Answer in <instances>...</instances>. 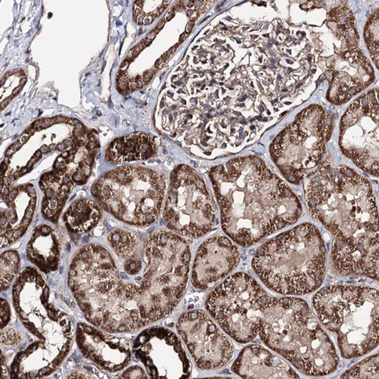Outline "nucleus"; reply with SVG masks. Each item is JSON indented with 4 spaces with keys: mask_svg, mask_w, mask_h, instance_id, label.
Wrapping results in <instances>:
<instances>
[{
    "mask_svg": "<svg viewBox=\"0 0 379 379\" xmlns=\"http://www.w3.org/2000/svg\"><path fill=\"white\" fill-rule=\"evenodd\" d=\"M287 62H288V63H290V64L292 63V62H291V61H290V60H287Z\"/></svg>",
    "mask_w": 379,
    "mask_h": 379,
    "instance_id": "51",
    "label": "nucleus"
},
{
    "mask_svg": "<svg viewBox=\"0 0 379 379\" xmlns=\"http://www.w3.org/2000/svg\"><path fill=\"white\" fill-rule=\"evenodd\" d=\"M95 326L79 322L76 329V342L86 359L109 372L125 368L131 359L128 340L109 335Z\"/></svg>",
    "mask_w": 379,
    "mask_h": 379,
    "instance_id": "16",
    "label": "nucleus"
},
{
    "mask_svg": "<svg viewBox=\"0 0 379 379\" xmlns=\"http://www.w3.org/2000/svg\"><path fill=\"white\" fill-rule=\"evenodd\" d=\"M13 303L23 325L37 341L18 352L11 377L42 378L59 368L73 340L69 317L49 302L50 288L36 268L27 267L14 283Z\"/></svg>",
    "mask_w": 379,
    "mask_h": 379,
    "instance_id": "3",
    "label": "nucleus"
},
{
    "mask_svg": "<svg viewBox=\"0 0 379 379\" xmlns=\"http://www.w3.org/2000/svg\"><path fill=\"white\" fill-rule=\"evenodd\" d=\"M156 70H157V68L155 67L153 69L149 70V71H146V72L144 73V76H143V80H144L145 84L150 80V79L152 78V77H153V76L154 75L155 73H156Z\"/></svg>",
    "mask_w": 379,
    "mask_h": 379,
    "instance_id": "32",
    "label": "nucleus"
},
{
    "mask_svg": "<svg viewBox=\"0 0 379 379\" xmlns=\"http://www.w3.org/2000/svg\"><path fill=\"white\" fill-rule=\"evenodd\" d=\"M350 56V52H347V53H346L345 54H344V58L345 59H348L349 57Z\"/></svg>",
    "mask_w": 379,
    "mask_h": 379,
    "instance_id": "49",
    "label": "nucleus"
},
{
    "mask_svg": "<svg viewBox=\"0 0 379 379\" xmlns=\"http://www.w3.org/2000/svg\"><path fill=\"white\" fill-rule=\"evenodd\" d=\"M124 270L126 273L130 275H136L140 271L142 264L140 261L134 258H129L126 262H124Z\"/></svg>",
    "mask_w": 379,
    "mask_h": 379,
    "instance_id": "28",
    "label": "nucleus"
},
{
    "mask_svg": "<svg viewBox=\"0 0 379 379\" xmlns=\"http://www.w3.org/2000/svg\"><path fill=\"white\" fill-rule=\"evenodd\" d=\"M11 319V309L9 302L1 298V329L5 328Z\"/></svg>",
    "mask_w": 379,
    "mask_h": 379,
    "instance_id": "29",
    "label": "nucleus"
},
{
    "mask_svg": "<svg viewBox=\"0 0 379 379\" xmlns=\"http://www.w3.org/2000/svg\"><path fill=\"white\" fill-rule=\"evenodd\" d=\"M221 227L236 244L250 247L295 224L301 203L291 188L260 158L239 157L209 173Z\"/></svg>",
    "mask_w": 379,
    "mask_h": 379,
    "instance_id": "1",
    "label": "nucleus"
},
{
    "mask_svg": "<svg viewBox=\"0 0 379 379\" xmlns=\"http://www.w3.org/2000/svg\"><path fill=\"white\" fill-rule=\"evenodd\" d=\"M166 177L139 166H124L108 171L91 187L99 205L117 219L136 226H148L159 218L165 199Z\"/></svg>",
    "mask_w": 379,
    "mask_h": 379,
    "instance_id": "8",
    "label": "nucleus"
},
{
    "mask_svg": "<svg viewBox=\"0 0 379 379\" xmlns=\"http://www.w3.org/2000/svg\"><path fill=\"white\" fill-rule=\"evenodd\" d=\"M56 148H57V147H56V145H55V144H52V145L50 147V150H54Z\"/></svg>",
    "mask_w": 379,
    "mask_h": 379,
    "instance_id": "50",
    "label": "nucleus"
},
{
    "mask_svg": "<svg viewBox=\"0 0 379 379\" xmlns=\"http://www.w3.org/2000/svg\"><path fill=\"white\" fill-rule=\"evenodd\" d=\"M159 32V30H157V29L156 28L154 29V30H152V31L150 32V33H149L148 35H147V39H151V40H153V39H154L155 37H156V34H157Z\"/></svg>",
    "mask_w": 379,
    "mask_h": 379,
    "instance_id": "35",
    "label": "nucleus"
},
{
    "mask_svg": "<svg viewBox=\"0 0 379 379\" xmlns=\"http://www.w3.org/2000/svg\"><path fill=\"white\" fill-rule=\"evenodd\" d=\"M303 188L309 212L334 239L355 241L378 234L375 198L362 174L325 162L306 177Z\"/></svg>",
    "mask_w": 379,
    "mask_h": 379,
    "instance_id": "4",
    "label": "nucleus"
},
{
    "mask_svg": "<svg viewBox=\"0 0 379 379\" xmlns=\"http://www.w3.org/2000/svg\"><path fill=\"white\" fill-rule=\"evenodd\" d=\"M49 150H50V149H49L48 147H46V146H43V147L41 148V151L42 152V153H48Z\"/></svg>",
    "mask_w": 379,
    "mask_h": 379,
    "instance_id": "45",
    "label": "nucleus"
},
{
    "mask_svg": "<svg viewBox=\"0 0 379 379\" xmlns=\"http://www.w3.org/2000/svg\"><path fill=\"white\" fill-rule=\"evenodd\" d=\"M68 378H94V377L93 376L90 375L88 373H85L81 370L80 371L77 370V371H74V372L68 374Z\"/></svg>",
    "mask_w": 379,
    "mask_h": 379,
    "instance_id": "30",
    "label": "nucleus"
},
{
    "mask_svg": "<svg viewBox=\"0 0 379 379\" xmlns=\"http://www.w3.org/2000/svg\"><path fill=\"white\" fill-rule=\"evenodd\" d=\"M171 231L198 238L212 230L216 209L204 178L186 165L177 166L171 174L162 215Z\"/></svg>",
    "mask_w": 379,
    "mask_h": 379,
    "instance_id": "11",
    "label": "nucleus"
},
{
    "mask_svg": "<svg viewBox=\"0 0 379 379\" xmlns=\"http://www.w3.org/2000/svg\"><path fill=\"white\" fill-rule=\"evenodd\" d=\"M194 21H191V22H190L189 24H187V26H186V33H188L189 34V33H191V30H192L193 27H194Z\"/></svg>",
    "mask_w": 379,
    "mask_h": 379,
    "instance_id": "39",
    "label": "nucleus"
},
{
    "mask_svg": "<svg viewBox=\"0 0 379 379\" xmlns=\"http://www.w3.org/2000/svg\"><path fill=\"white\" fill-rule=\"evenodd\" d=\"M36 206L33 185L3 190L1 194V248L11 245L27 231Z\"/></svg>",
    "mask_w": 379,
    "mask_h": 379,
    "instance_id": "18",
    "label": "nucleus"
},
{
    "mask_svg": "<svg viewBox=\"0 0 379 379\" xmlns=\"http://www.w3.org/2000/svg\"><path fill=\"white\" fill-rule=\"evenodd\" d=\"M327 119V111L312 105L302 110L270 145L271 159L288 181L298 184L321 162L333 128Z\"/></svg>",
    "mask_w": 379,
    "mask_h": 379,
    "instance_id": "9",
    "label": "nucleus"
},
{
    "mask_svg": "<svg viewBox=\"0 0 379 379\" xmlns=\"http://www.w3.org/2000/svg\"><path fill=\"white\" fill-rule=\"evenodd\" d=\"M327 19H328L329 21H332V22H338V18L335 16H335H329Z\"/></svg>",
    "mask_w": 379,
    "mask_h": 379,
    "instance_id": "44",
    "label": "nucleus"
},
{
    "mask_svg": "<svg viewBox=\"0 0 379 379\" xmlns=\"http://www.w3.org/2000/svg\"><path fill=\"white\" fill-rule=\"evenodd\" d=\"M22 87L23 86H21V85H19L18 87L14 89L13 92H12V97H15V96L18 95V92H20V91H21V89H22Z\"/></svg>",
    "mask_w": 379,
    "mask_h": 379,
    "instance_id": "40",
    "label": "nucleus"
},
{
    "mask_svg": "<svg viewBox=\"0 0 379 379\" xmlns=\"http://www.w3.org/2000/svg\"><path fill=\"white\" fill-rule=\"evenodd\" d=\"M156 18V17L154 16V15H148V16L147 17V18L144 19V24H150V23L153 22V20H154V18Z\"/></svg>",
    "mask_w": 379,
    "mask_h": 379,
    "instance_id": "36",
    "label": "nucleus"
},
{
    "mask_svg": "<svg viewBox=\"0 0 379 379\" xmlns=\"http://www.w3.org/2000/svg\"><path fill=\"white\" fill-rule=\"evenodd\" d=\"M129 62H130L125 60L122 64H121V67H120V68H121V71L124 72V71H125L126 70H127V68H128L129 66Z\"/></svg>",
    "mask_w": 379,
    "mask_h": 379,
    "instance_id": "38",
    "label": "nucleus"
},
{
    "mask_svg": "<svg viewBox=\"0 0 379 379\" xmlns=\"http://www.w3.org/2000/svg\"><path fill=\"white\" fill-rule=\"evenodd\" d=\"M133 57H135L134 50H133V49H132V50H130V51H129V53H127V58H126V60L128 61V62H130V61L131 60V59H133Z\"/></svg>",
    "mask_w": 379,
    "mask_h": 379,
    "instance_id": "37",
    "label": "nucleus"
},
{
    "mask_svg": "<svg viewBox=\"0 0 379 379\" xmlns=\"http://www.w3.org/2000/svg\"><path fill=\"white\" fill-rule=\"evenodd\" d=\"M176 328L200 369L223 368L233 359L234 347L231 341L202 309L182 314Z\"/></svg>",
    "mask_w": 379,
    "mask_h": 379,
    "instance_id": "12",
    "label": "nucleus"
},
{
    "mask_svg": "<svg viewBox=\"0 0 379 379\" xmlns=\"http://www.w3.org/2000/svg\"><path fill=\"white\" fill-rule=\"evenodd\" d=\"M378 102L361 100L356 109L348 107L340 127V146L344 155L356 166L373 176H378L377 158Z\"/></svg>",
    "mask_w": 379,
    "mask_h": 379,
    "instance_id": "13",
    "label": "nucleus"
},
{
    "mask_svg": "<svg viewBox=\"0 0 379 379\" xmlns=\"http://www.w3.org/2000/svg\"><path fill=\"white\" fill-rule=\"evenodd\" d=\"M20 267L18 252L8 250L1 254V291L9 289Z\"/></svg>",
    "mask_w": 379,
    "mask_h": 379,
    "instance_id": "25",
    "label": "nucleus"
},
{
    "mask_svg": "<svg viewBox=\"0 0 379 379\" xmlns=\"http://www.w3.org/2000/svg\"><path fill=\"white\" fill-rule=\"evenodd\" d=\"M27 82V78L26 77H23L22 79H21V81H20V85H21V86H24V83Z\"/></svg>",
    "mask_w": 379,
    "mask_h": 379,
    "instance_id": "47",
    "label": "nucleus"
},
{
    "mask_svg": "<svg viewBox=\"0 0 379 379\" xmlns=\"http://www.w3.org/2000/svg\"><path fill=\"white\" fill-rule=\"evenodd\" d=\"M119 378H147V374L142 367L133 365L127 368Z\"/></svg>",
    "mask_w": 379,
    "mask_h": 379,
    "instance_id": "27",
    "label": "nucleus"
},
{
    "mask_svg": "<svg viewBox=\"0 0 379 379\" xmlns=\"http://www.w3.org/2000/svg\"><path fill=\"white\" fill-rule=\"evenodd\" d=\"M108 241L114 251L121 257H130L138 245L134 233L124 228L115 229L108 235Z\"/></svg>",
    "mask_w": 379,
    "mask_h": 379,
    "instance_id": "23",
    "label": "nucleus"
},
{
    "mask_svg": "<svg viewBox=\"0 0 379 379\" xmlns=\"http://www.w3.org/2000/svg\"><path fill=\"white\" fill-rule=\"evenodd\" d=\"M1 378H8L9 374H8L7 369L6 366V359H5L4 355L1 351Z\"/></svg>",
    "mask_w": 379,
    "mask_h": 379,
    "instance_id": "31",
    "label": "nucleus"
},
{
    "mask_svg": "<svg viewBox=\"0 0 379 379\" xmlns=\"http://www.w3.org/2000/svg\"><path fill=\"white\" fill-rule=\"evenodd\" d=\"M364 37H365V39H368V40L371 41L374 40L373 39L372 33L370 32L368 28H365V30H364Z\"/></svg>",
    "mask_w": 379,
    "mask_h": 379,
    "instance_id": "33",
    "label": "nucleus"
},
{
    "mask_svg": "<svg viewBox=\"0 0 379 379\" xmlns=\"http://www.w3.org/2000/svg\"><path fill=\"white\" fill-rule=\"evenodd\" d=\"M21 335L17 329H1V343L4 345L17 346L21 344Z\"/></svg>",
    "mask_w": 379,
    "mask_h": 379,
    "instance_id": "26",
    "label": "nucleus"
},
{
    "mask_svg": "<svg viewBox=\"0 0 379 379\" xmlns=\"http://www.w3.org/2000/svg\"><path fill=\"white\" fill-rule=\"evenodd\" d=\"M60 253V238L57 232L47 224L35 227L26 247L29 260L41 271L48 274L57 270Z\"/></svg>",
    "mask_w": 379,
    "mask_h": 379,
    "instance_id": "20",
    "label": "nucleus"
},
{
    "mask_svg": "<svg viewBox=\"0 0 379 379\" xmlns=\"http://www.w3.org/2000/svg\"><path fill=\"white\" fill-rule=\"evenodd\" d=\"M102 210L99 203L89 199H80L71 204L64 214L67 228L74 233L92 230L100 222Z\"/></svg>",
    "mask_w": 379,
    "mask_h": 379,
    "instance_id": "22",
    "label": "nucleus"
},
{
    "mask_svg": "<svg viewBox=\"0 0 379 379\" xmlns=\"http://www.w3.org/2000/svg\"><path fill=\"white\" fill-rule=\"evenodd\" d=\"M258 335L306 375H327L338 368L335 346L301 299L270 297L261 311Z\"/></svg>",
    "mask_w": 379,
    "mask_h": 379,
    "instance_id": "5",
    "label": "nucleus"
},
{
    "mask_svg": "<svg viewBox=\"0 0 379 379\" xmlns=\"http://www.w3.org/2000/svg\"><path fill=\"white\" fill-rule=\"evenodd\" d=\"M6 77H3L1 78V81H0V86H3L4 83H6Z\"/></svg>",
    "mask_w": 379,
    "mask_h": 379,
    "instance_id": "48",
    "label": "nucleus"
},
{
    "mask_svg": "<svg viewBox=\"0 0 379 379\" xmlns=\"http://www.w3.org/2000/svg\"><path fill=\"white\" fill-rule=\"evenodd\" d=\"M331 259L343 275H357L378 280V234L355 241L334 239Z\"/></svg>",
    "mask_w": 379,
    "mask_h": 379,
    "instance_id": "17",
    "label": "nucleus"
},
{
    "mask_svg": "<svg viewBox=\"0 0 379 379\" xmlns=\"http://www.w3.org/2000/svg\"><path fill=\"white\" fill-rule=\"evenodd\" d=\"M269 297L254 277L238 272L209 294L206 307L227 335L246 344L257 336L261 311Z\"/></svg>",
    "mask_w": 379,
    "mask_h": 379,
    "instance_id": "10",
    "label": "nucleus"
},
{
    "mask_svg": "<svg viewBox=\"0 0 379 379\" xmlns=\"http://www.w3.org/2000/svg\"><path fill=\"white\" fill-rule=\"evenodd\" d=\"M312 306L324 327L337 335L343 357H359L378 344V291L365 286H328Z\"/></svg>",
    "mask_w": 379,
    "mask_h": 379,
    "instance_id": "7",
    "label": "nucleus"
},
{
    "mask_svg": "<svg viewBox=\"0 0 379 379\" xmlns=\"http://www.w3.org/2000/svg\"><path fill=\"white\" fill-rule=\"evenodd\" d=\"M231 369L243 378H300L285 361L256 344L243 349Z\"/></svg>",
    "mask_w": 379,
    "mask_h": 379,
    "instance_id": "19",
    "label": "nucleus"
},
{
    "mask_svg": "<svg viewBox=\"0 0 379 379\" xmlns=\"http://www.w3.org/2000/svg\"><path fill=\"white\" fill-rule=\"evenodd\" d=\"M238 247L227 236L216 235L206 240L197 250L191 281L197 289L206 290L225 277L240 262Z\"/></svg>",
    "mask_w": 379,
    "mask_h": 379,
    "instance_id": "15",
    "label": "nucleus"
},
{
    "mask_svg": "<svg viewBox=\"0 0 379 379\" xmlns=\"http://www.w3.org/2000/svg\"><path fill=\"white\" fill-rule=\"evenodd\" d=\"M157 151L153 136L136 132L114 139L106 151V159L112 163H126L150 159Z\"/></svg>",
    "mask_w": 379,
    "mask_h": 379,
    "instance_id": "21",
    "label": "nucleus"
},
{
    "mask_svg": "<svg viewBox=\"0 0 379 379\" xmlns=\"http://www.w3.org/2000/svg\"><path fill=\"white\" fill-rule=\"evenodd\" d=\"M9 100H10V98H6V100H3V101L2 102L1 110L2 109H4V108L6 107V106H7L8 103H9Z\"/></svg>",
    "mask_w": 379,
    "mask_h": 379,
    "instance_id": "42",
    "label": "nucleus"
},
{
    "mask_svg": "<svg viewBox=\"0 0 379 379\" xmlns=\"http://www.w3.org/2000/svg\"><path fill=\"white\" fill-rule=\"evenodd\" d=\"M174 9H170V10L168 11V12H167L166 15H165V18H164V20H165V21H170V20H171V18L174 17Z\"/></svg>",
    "mask_w": 379,
    "mask_h": 379,
    "instance_id": "34",
    "label": "nucleus"
},
{
    "mask_svg": "<svg viewBox=\"0 0 379 379\" xmlns=\"http://www.w3.org/2000/svg\"><path fill=\"white\" fill-rule=\"evenodd\" d=\"M165 60H164L163 59H162V57L159 58V59H158L157 61H156V64H155V67H156V68H159L160 67L161 65H162V64L165 63Z\"/></svg>",
    "mask_w": 379,
    "mask_h": 379,
    "instance_id": "41",
    "label": "nucleus"
},
{
    "mask_svg": "<svg viewBox=\"0 0 379 379\" xmlns=\"http://www.w3.org/2000/svg\"><path fill=\"white\" fill-rule=\"evenodd\" d=\"M132 351L152 378H187L192 364L178 337L166 327H150L135 339Z\"/></svg>",
    "mask_w": 379,
    "mask_h": 379,
    "instance_id": "14",
    "label": "nucleus"
},
{
    "mask_svg": "<svg viewBox=\"0 0 379 379\" xmlns=\"http://www.w3.org/2000/svg\"><path fill=\"white\" fill-rule=\"evenodd\" d=\"M252 267L271 291L283 295L310 294L325 277V244L315 225L303 223L261 245Z\"/></svg>",
    "mask_w": 379,
    "mask_h": 379,
    "instance_id": "6",
    "label": "nucleus"
},
{
    "mask_svg": "<svg viewBox=\"0 0 379 379\" xmlns=\"http://www.w3.org/2000/svg\"><path fill=\"white\" fill-rule=\"evenodd\" d=\"M152 41L153 40H151V39H147V38H146L145 39H144V40H143V42H144L146 46H147V45H150V44L151 43Z\"/></svg>",
    "mask_w": 379,
    "mask_h": 379,
    "instance_id": "46",
    "label": "nucleus"
},
{
    "mask_svg": "<svg viewBox=\"0 0 379 379\" xmlns=\"http://www.w3.org/2000/svg\"><path fill=\"white\" fill-rule=\"evenodd\" d=\"M144 255L139 286L120 279L99 303L97 315L106 331H136L165 318L186 291L191 252L180 235L156 230L146 241Z\"/></svg>",
    "mask_w": 379,
    "mask_h": 379,
    "instance_id": "2",
    "label": "nucleus"
},
{
    "mask_svg": "<svg viewBox=\"0 0 379 379\" xmlns=\"http://www.w3.org/2000/svg\"><path fill=\"white\" fill-rule=\"evenodd\" d=\"M165 21L164 19H162V21H160V22L159 23V24H158L157 27H156V29L157 30H160L163 27L164 24H165Z\"/></svg>",
    "mask_w": 379,
    "mask_h": 379,
    "instance_id": "43",
    "label": "nucleus"
},
{
    "mask_svg": "<svg viewBox=\"0 0 379 379\" xmlns=\"http://www.w3.org/2000/svg\"><path fill=\"white\" fill-rule=\"evenodd\" d=\"M341 378H378V354L362 359L343 373Z\"/></svg>",
    "mask_w": 379,
    "mask_h": 379,
    "instance_id": "24",
    "label": "nucleus"
}]
</instances>
